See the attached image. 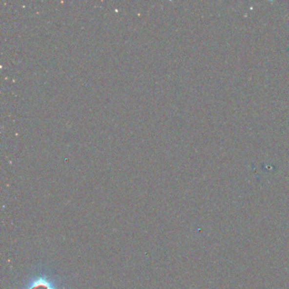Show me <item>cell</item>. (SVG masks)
Segmentation results:
<instances>
[{
	"label": "cell",
	"mask_w": 289,
	"mask_h": 289,
	"mask_svg": "<svg viewBox=\"0 0 289 289\" xmlns=\"http://www.w3.org/2000/svg\"><path fill=\"white\" fill-rule=\"evenodd\" d=\"M21 289H61V283L52 274L42 271L31 276Z\"/></svg>",
	"instance_id": "6da1fadb"
}]
</instances>
